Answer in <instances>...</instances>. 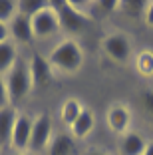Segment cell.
I'll list each match as a JSON object with an SVG mask.
<instances>
[{
    "label": "cell",
    "mask_w": 153,
    "mask_h": 155,
    "mask_svg": "<svg viewBox=\"0 0 153 155\" xmlns=\"http://www.w3.org/2000/svg\"><path fill=\"white\" fill-rule=\"evenodd\" d=\"M48 60L54 70L74 74L84 64V50H81V46L76 40H62L60 44H56L52 48Z\"/></svg>",
    "instance_id": "obj_1"
},
{
    "label": "cell",
    "mask_w": 153,
    "mask_h": 155,
    "mask_svg": "<svg viewBox=\"0 0 153 155\" xmlns=\"http://www.w3.org/2000/svg\"><path fill=\"white\" fill-rule=\"evenodd\" d=\"M6 87H8V97H10V105H16L20 101H24L28 97L34 86H32V78H30V68H28L26 60H18L12 68L8 70V74L4 76Z\"/></svg>",
    "instance_id": "obj_2"
},
{
    "label": "cell",
    "mask_w": 153,
    "mask_h": 155,
    "mask_svg": "<svg viewBox=\"0 0 153 155\" xmlns=\"http://www.w3.org/2000/svg\"><path fill=\"white\" fill-rule=\"evenodd\" d=\"M54 137V119L50 114H38L32 123V135H30V145L28 151L32 155L42 153L48 149L50 141Z\"/></svg>",
    "instance_id": "obj_3"
},
{
    "label": "cell",
    "mask_w": 153,
    "mask_h": 155,
    "mask_svg": "<svg viewBox=\"0 0 153 155\" xmlns=\"http://www.w3.org/2000/svg\"><path fill=\"white\" fill-rule=\"evenodd\" d=\"M56 8H58V16H60V30L76 34L88 28V24H90L88 14L81 8L74 6L72 2H64V4L56 6Z\"/></svg>",
    "instance_id": "obj_4"
},
{
    "label": "cell",
    "mask_w": 153,
    "mask_h": 155,
    "mask_svg": "<svg viewBox=\"0 0 153 155\" xmlns=\"http://www.w3.org/2000/svg\"><path fill=\"white\" fill-rule=\"evenodd\" d=\"M32 30H34V38H50L60 30V16L58 8L54 4H48L44 10L32 16Z\"/></svg>",
    "instance_id": "obj_5"
},
{
    "label": "cell",
    "mask_w": 153,
    "mask_h": 155,
    "mask_svg": "<svg viewBox=\"0 0 153 155\" xmlns=\"http://www.w3.org/2000/svg\"><path fill=\"white\" fill-rule=\"evenodd\" d=\"M32 123H34V117H30V115H26V114L16 115L12 135H10V147L16 153H28L30 135H32Z\"/></svg>",
    "instance_id": "obj_6"
},
{
    "label": "cell",
    "mask_w": 153,
    "mask_h": 155,
    "mask_svg": "<svg viewBox=\"0 0 153 155\" xmlns=\"http://www.w3.org/2000/svg\"><path fill=\"white\" fill-rule=\"evenodd\" d=\"M28 68H30V78H32V86L34 87H46L52 84L54 80V68L50 64V60L42 54H32L30 62H28Z\"/></svg>",
    "instance_id": "obj_7"
},
{
    "label": "cell",
    "mask_w": 153,
    "mask_h": 155,
    "mask_svg": "<svg viewBox=\"0 0 153 155\" xmlns=\"http://www.w3.org/2000/svg\"><path fill=\"white\" fill-rule=\"evenodd\" d=\"M104 52L108 58H111L113 62H127L131 58V42L125 34H111L104 40Z\"/></svg>",
    "instance_id": "obj_8"
},
{
    "label": "cell",
    "mask_w": 153,
    "mask_h": 155,
    "mask_svg": "<svg viewBox=\"0 0 153 155\" xmlns=\"http://www.w3.org/2000/svg\"><path fill=\"white\" fill-rule=\"evenodd\" d=\"M8 30H10V40L14 44H30L34 40V30H32V20L16 14L12 20L8 22Z\"/></svg>",
    "instance_id": "obj_9"
},
{
    "label": "cell",
    "mask_w": 153,
    "mask_h": 155,
    "mask_svg": "<svg viewBox=\"0 0 153 155\" xmlns=\"http://www.w3.org/2000/svg\"><path fill=\"white\" fill-rule=\"evenodd\" d=\"M108 125L111 131L123 133L129 131V125H131V111L127 105H121V104H113L111 107L108 110Z\"/></svg>",
    "instance_id": "obj_10"
},
{
    "label": "cell",
    "mask_w": 153,
    "mask_h": 155,
    "mask_svg": "<svg viewBox=\"0 0 153 155\" xmlns=\"http://www.w3.org/2000/svg\"><path fill=\"white\" fill-rule=\"evenodd\" d=\"M145 147H147V139L139 135L137 131H127L119 135V155H143Z\"/></svg>",
    "instance_id": "obj_11"
},
{
    "label": "cell",
    "mask_w": 153,
    "mask_h": 155,
    "mask_svg": "<svg viewBox=\"0 0 153 155\" xmlns=\"http://www.w3.org/2000/svg\"><path fill=\"white\" fill-rule=\"evenodd\" d=\"M94 127H95V115H94V111L88 110V107H84L81 114L78 115V119L70 125V129H72V137H78V139L88 137L91 131H94Z\"/></svg>",
    "instance_id": "obj_12"
},
{
    "label": "cell",
    "mask_w": 153,
    "mask_h": 155,
    "mask_svg": "<svg viewBox=\"0 0 153 155\" xmlns=\"http://www.w3.org/2000/svg\"><path fill=\"white\" fill-rule=\"evenodd\" d=\"M16 107L14 105H6L0 110V147L10 145V135H12V127L16 121Z\"/></svg>",
    "instance_id": "obj_13"
},
{
    "label": "cell",
    "mask_w": 153,
    "mask_h": 155,
    "mask_svg": "<svg viewBox=\"0 0 153 155\" xmlns=\"http://www.w3.org/2000/svg\"><path fill=\"white\" fill-rule=\"evenodd\" d=\"M18 46L12 40L0 42V76H6L8 70L18 62Z\"/></svg>",
    "instance_id": "obj_14"
},
{
    "label": "cell",
    "mask_w": 153,
    "mask_h": 155,
    "mask_svg": "<svg viewBox=\"0 0 153 155\" xmlns=\"http://www.w3.org/2000/svg\"><path fill=\"white\" fill-rule=\"evenodd\" d=\"M74 137L68 133H58L52 137V141L48 145V155H74Z\"/></svg>",
    "instance_id": "obj_15"
},
{
    "label": "cell",
    "mask_w": 153,
    "mask_h": 155,
    "mask_svg": "<svg viewBox=\"0 0 153 155\" xmlns=\"http://www.w3.org/2000/svg\"><path fill=\"white\" fill-rule=\"evenodd\" d=\"M81 110H84V105H81L78 100H74V97H70V100L64 101V105H62V119H64V123H66L68 127L78 119V115L81 114Z\"/></svg>",
    "instance_id": "obj_16"
},
{
    "label": "cell",
    "mask_w": 153,
    "mask_h": 155,
    "mask_svg": "<svg viewBox=\"0 0 153 155\" xmlns=\"http://www.w3.org/2000/svg\"><path fill=\"white\" fill-rule=\"evenodd\" d=\"M46 6H48V2H44V0H20V2H16L18 14H22V16H26V18H32L34 14H38L40 10H44Z\"/></svg>",
    "instance_id": "obj_17"
},
{
    "label": "cell",
    "mask_w": 153,
    "mask_h": 155,
    "mask_svg": "<svg viewBox=\"0 0 153 155\" xmlns=\"http://www.w3.org/2000/svg\"><path fill=\"white\" fill-rule=\"evenodd\" d=\"M18 14L16 10V2H10V0H0V22L8 24L10 20Z\"/></svg>",
    "instance_id": "obj_18"
},
{
    "label": "cell",
    "mask_w": 153,
    "mask_h": 155,
    "mask_svg": "<svg viewBox=\"0 0 153 155\" xmlns=\"http://www.w3.org/2000/svg\"><path fill=\"white\" fill-rule=\"evenodd\" d=\"M119 8L125 10V14H131V16H139V14L145 12V8H147V2H137V0L119 2Z\"/></svg>",
    "instance_id": "obj_19"
},
{
    "label": "cell",
    "mask_w": 153,
    "mask_h": 155,
    "mask_svg": "<svg viewBox=\"0 0 153 155\" xmlns=\"http://www.w3.org/2000/svg\"><path fill=\"white\" fill-rule=\"evenodd\" d=\"M137 68L143 74H151L153 72V54L143 52V54L139 56V60H137Z\"/></svg>",
    "instance_id": "obj_20"
},
{
    "label": "cell",
    "mask_w": 153,
    "mask_h": 155,
    "mask_svg": "<svg viewBox=\"0 0 153 155\" xmlns=\"http://www.w3.org/2000/svg\"><path fill=\"white\" fill-rule=\"evenodd\" d=\"M141 104H143L145 114L153 119V90H145L143 94H141Z\"/></svg>",
    "instance_id": "obj_21"
},
{
    "label": "cell",
    "mask_w": 153,
    "mask_h": 155,
    "mask_svg": "<svg viewBox=\"0 0 153 155\" xmlns=\"http://www.w3.org/2000/svg\"><path fill=\"white\" fill-rule=\"evenodd\" d=\"M10 105V97H8V87H6L4 76H0V110Z\"/></svg>",
    "instance_id": "obj_22"
},
{
    "label": "cell",
    "mask_w": 153,
    "mask_h": 155,
    "mask_svg": "<svg viewBox=\"0 0 153 155\" xmlns=\"http://www.w3.org/2000/svg\"><path fill=\"white\" fill-rule=\"evenodd\" d=\"M98 6L101 10H104V12H113V10H117L119 8V0H101V2H98Z\"/></svg>",
    "instance_id": "obj_23"
},
{
    "label": "cell",
    "mask_w": 153,
    "mask_h": 155,
    "mask_svg": "<svg viewBox=\"0 0 153 155\" xmlns=\"http://www.w3.org/2000/svg\"><path fill=\"white\" fill-rule=\"evenodd\" d=\"M143 16H145V22L149 26H153V2H147V8H145Z\"/></svg>",
    "instance_id": "obj_24"
},
{
    "label": "cell",
    "mask_w": 153,
    "mask_h": 155,
    "mask_svg": "<svg viewBox=\"0 0 153 155\" xmlns=\"http://www.w3.org/2000/svg\"><path fill=\"white\" fill-rule=\"evenodd\" d=\"M10 40V30H8V24L0 22V42H6Z\"/></svg>",
    "instance_id": "obj_25"
},
{
    "label": "cell",
    "mask_w": 153,
    "mask_h": 155,
    "mask_svg": "<svg viewBox=\"0 0 153 155\" xmlns=\"http://www.w3.org/2000/svg\"><path fill=\"white\" fill-rule=\"evenodd\" d=\"M84 155H109V153H105V151H99V149H88Z\"/></svg>",
    "instance_id": "obj_26"
},
{
    "label": "cell",
    "mask_w": 153,
    "mask_h": 155,
    "mask_svg": "<svg viewBox=\"0 0 153 155\" xmlns=\"http://www.w3.org/2000/svg\"><path fill=\"white\" fill-rule=\"evenodd\" d=\"M143 155H153V141H147V147H145Z\"/></svg>",
    "instance_id": "obj_27"
},
{
    "label": "cell",
    "mask_w": 153,
    "mask_h": 155,
    "mask_svg": "<svg viewBox=\"0 0 153 155\" xmlns=\"http://www.w3.org/2000/svg\"><path fill=\"white\" fill-rule=\"evenodd\" d=\"M14 155H32V153H14Z\"/></svg>",
    "instance_id": "obj_28"
}]
</instances>
